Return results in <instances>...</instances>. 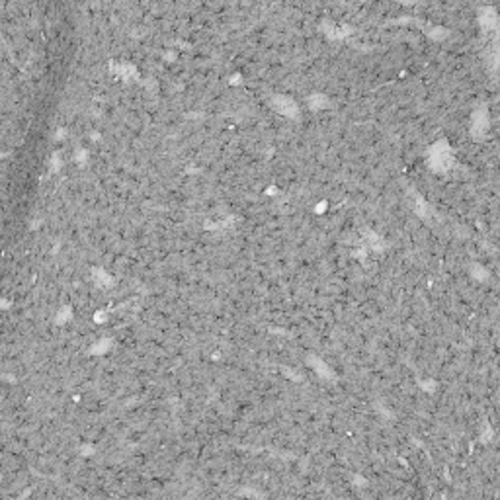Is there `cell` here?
<instances>
[{
	"instance_id": "1",
	"label": "cell",
	"mask_w": 500,
	"mask_h": 500,
	"mask_svg": "<svg viewBox=\"0 0 500 500\" xmlns=\"http://www.w3.org/2000/svg\"><path fill=\"white\" fill-rule=\"evenodd\" d=\"M430 165L436 168V170H448L453 165L452 152L445 145H436L432 152H430Z\"/></svg>"
}]
</instances>
